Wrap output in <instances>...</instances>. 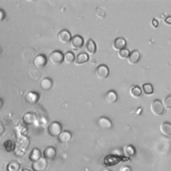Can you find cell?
<instances>
[{"label": "cell", "instance_id": "1", "mask_svg": "<svg viewBox=\"0 0 171 171\" xmlns=\"http://www.w3.org/2000/svg\"><path fill=\"white\" fill-rule=\"evenodd\" d=\"M123 160V158L117 154H110L106 155L103 158V164L105 167H113L114 165L118 164Z\"/></svg>", "mask_w": 171, "mask_h": 171}, {"label": "cell", "instance_id": "2", "mask_svg": "<svg viewBox=\"0 0 171 171\" xmlns=\"http://www.w3.org/2000/svg\"><path fill=\"white\" fill-rule=\"evenodd\" d=\"M150 110L156 116H161L164 112V108L163 102L160 100L156 99L153 101L150 104Z\"/></svg>", "mask_w": 171, "mask_h": 171}, {"label": "cell", "instance_id": "3", "mask_svg": "<svg viewBox=\"0 0 171 171\" xmlns=\"http://www.w3.org/2000/svg\"><path fill=\"white\" fill-rule=\"evenodd\" d=\"M110 74V70L108 67L105 64H100L95 70V75L99 79L103 80L108 77Z\"/></svg>", "mask_w": 171, "mask_h": 171}, {"label": "cell", "instance_id": "4", "mask_svg": "<svg viewBox=\"0 0 171 171\" xmlns=\"http://www.w3.org/2000/svg\"><path fill=\"white\" fill-rule=\"evenodd\" d=\"M49 60L53 65H60L63 62V53L59 50L53 51L49 56Z\"/></svg>", "mask_w": 171, "mask_h": 171}, {"label": "cell", "instance_id": "5", "mask_svg": "<svg viewBox=\"0 0 171 171\" xmlns=\"http://www.w3.org/2000/svg\"><path fill=\"white\" fill-rule=\"evenodd\" d=\"M48 131L52 136H58L62 132V126L58 122H53L48 126Z\"/></svg>", "mask_w": 171, "mask_h": 171}, {"label": "cell", "instance_id": "6", "mask_svg": "<svg viewBox=\"0 0 171 171\" xmlns=\"http://www.w3.org/2000/svg\"><path fill=\"white\" fill-rule=\"evenodd\" d=\"M70 47L72 49H74V50H79V49L82 48L84 44V38L80 35H76L72 38V40L70 42Z\"/></svg>", "mask_w": 171, "mask_h": 171}, {"label": "cell", "instance_id": "7", "mask_svg": "<svg viewBox=\"0 0 171 171\" xmlns=\"http://www.w3.org/2000/svg\"><path fill=\"white\" fill-rule=\"evenodd\" d=\"M47 160L44 157H41L40 159L33 162L32 164L33 170L35 171H43L47 167Z\"/></svg>", "mask_w": 171, "mask_h": 171}, {"label": "cell", "instance_id": "8", "mask_svg": "<svg viewBox=\"0 0 171 171\" xmlns=\"http://www.w3.org/2000/svg\"><path fill=\"white\" fill-rule=\"evenodd\" d=\"M126 46V41L123 38H117L112 43V48L115 51H120L123 50Z\"/></svg>", "mask_w": 171, "mask_h": 171}, {"label": "cell", "instance_id": "9", "mask_svg": "<svg viewBox=\"0 0 171 171\" xmlns=\"http://www.w3.org/2000/svg\"><path fill=\"white\" fill-rule=\"evenodd\" d=\"M71 33L67 30H62L58 34V38L59 41L63 43H69L72 40Z\"/></svg>", "mask_w": 171, "mask_h": 171}, {"label": "cell", "instance_id": "10", "mask_svg": "<svg viewBox=\"0 0 171 171\" xmlns=\"http://www.w3.org/2000/svg\"><path fill=\"white\" fill-rule=\"evenodd\" d=\"M25 99L28 104H35L38 102L40 99V95L36 92L30 91L27 93L26 95Z\"/></svg>", "mask_w": 171, "mask_h": 171}, {"label": "cell", "instance_id": "11", "mask_svg": "<svg viewBox=\"0 0 171 171\" xmlns=\"http://www.w3.org/2000/svg\"><path fill=\"white\" fill-rule=\"evenodd\" d=\"M48 62L47 58L43 54L38 55L33 60V64L38 68H42L44 67Z\"/></svg>", "mask_w": 171, "mask_h": 171}, {"label": "cell", "instance_id": "12", "mask_svg": "<svg viewBox=\"0 0 171 171\" xmlns=\"http://www.w3.org/2000/svg\"><path fill=\"white\" fill-rule=\"evenodd\" d=\"M85 50L88 55H94L96 53L97 50V46L95 42L90 39L87 41L86 44L85 46Z\"/></svg>", "mask_w": 171, "mask_h": 171}, {"label": "cell", "instance_id": "13", "mask_svg": "<svg viewBox=\"0 0 171 171\" xmlns=\"http://www.w3.org/2000/svg\"><path fill=\"white\" fill-rule=\"evenodd\" d=\"M97 123L98 125L102 129H109L112 126V121L109 118H107V117L104 116L100 117V118L98 120Z\"/></svg>", "mask_w": 171, "mask_h": 171}, {"label": "cell", "instance_id": "14", "mask_svg": "<svg viewBox=\"0 0 171 171\" xmlns=\"http://www.w3.org/2000/svg\"><path fill=\"white\" fill-rule=\"evenodd\" d=\"M140 59V53L138 50H134L132 52L129 57L127 59L128 63L130 65H134L136 63H137Z\"/></svg>", "mask_w": 171, "mask_h": 171}, {"label": "cell", "instance_id": "15", "mask_svg": "<svg viewBox=\"0 0 171 171\" xmlns=\"http://www.w3.org/2000/svg\"><path fill=\"white\" fill-rule=\"evenodd\" d=\"M38 118L35 113L32 112H27L23 116V123L26 124H32L37 121Z\"/></svg>", "mask_w": 171, "mask_h": 171}, {"label": "cell", "instance_id": "16", "mask_svg": "<svg viewBox=\"0 0 171 171\" xmlns=\"http://www.w3.org/2000/svg\"><path fill=\"white\" fill-rule=\"evenodd\" d=\"M105 100L109 104L114 103L118 100V95L114 90H109L104 96Z\"/></svg>", "mask_w": 171, "mask_h": 171}, {"label": "cell", "instance_id": "17", "mask_svg": "<svg viewBox=\"0 0 171 171\" xmlns=\"http://www.w3.org/2000/svg\"><path fill=\"white\" fill-rule=\"evenodd\" d=\"M89 60V55H88L86 53H80L75 59V64L76 65H82L86 63Z\"/></svg>", "mask_w": 171, "mask_h": 171}, {"label": "cell", "instance_id": "18", "mask_svg": "<svg viewBox=\"0 0 171 171\" xmlns=\"http://www.w3.org/2000/svg\"><path fill=\"white\" fill-rule=\"evenodd\" d=\"M43 155L45 158L52 159L54 158L56 155V150L54 147L52 146H48V147L43 151Z\"/></svg>", "mask_w": 171, "mask_h": 171}, {"label": "cell", "instance_id": "19", "mask_svg": "<svg viewBox=\"0 0 171 171\" xmlns=\"http://www.w3.org/2000/svg\"><path fill=\"white\" fill-rule=\"evenodd\" d=\"M123 152L126 157L131 158L136 154V149L132 144H128L124 146Z\"/></svg>", "mask_w": 171, "mask_h": 171}, {"label": "cell", "instance_id": "20", "mask_svg": "<svg viewBox=\"0 0 171 171\" xmlns=\"http://www.w3.org/2000/svg\"><path fill=\"white\" fill-rule=\"evenodd\" d=\"M72 137V133L70 132L68 130L62 131V133L58 136V140L61 143H67V142H69Z\"/></svg>", "mask_w": 171, "mask_h": 171}, {"label": "cell", "instance_id": "21", "mask_svg": "<svg viewBox=\"0 0 171 171\" xmlns=\"http://www.w3.org/2000/svg\"><path fill=\"white\" fill-rule=\"evenodd\" d=\"M53 86V81L49 78H45L40 82L41 88L45 91H48L52 88Z\"/></svg>", "mask_w": 171, "mask_h": 171}, {"label": "cell", "instance_id": "22", "mask_svg": "<svg viewBox=\"0 0 171 171\" xmlns=\"http://www.w3.org/2000/svg\"><path fill=\"white\" fill-rule=\"evenodd\" d=\"M160 131L163 134L170 136H171V123L168 122H164L160 125Z\"/></svg>", "mask_w": 171, "mask_h": 171}, {"label": "cell", "instance_id": "23", "mask_svg": "<svg viewBox=\"0 0 171 171\" xmlns=\"http://www.w3.org/2000/svg\"><path fill=\"white\" fill-rule=\"evenodd\" d=\"M142 89L138 86H133L130 90V94L134 98H138L142 96Z\"/></svg>", "mask_w": 171, "mask_h": 171}, {"label": "cell", "instance_id": "24", "mask_svg": "<svg viewBox=\"0 0 171 171\" xmlns=\"http://www.w3.org/2000/svg\"><path fill=\"white\" fill-rule=\"evenodd\" d=\"M142 92L147 96L152 95L154 93V88L153 86L149 83H145L142 85Z\"/></svg>", "mask_w": 171, "mask_h": 171}, {"label": "cell", "instance_id": "25", "mask_svg": "<svg viewBox=\"0 0 171 171\" xmlns=\"http://www.w3.org/2000/svg\"><path fill=\"white\" fill-rule=\"evenodd\" d=\"M41 157H42V153L40 150L37 148H33L30 155V159L32 161L35 162V161L39 160Z\"/></svg>", "mask_w": 171, "mask_h": 171}, {"label": "cell", "instance_id": "26", "mask_svg": "<svg viewBox=\"0 0 171 171\" xmlns=\"http://www.w3.org/2000/svg\"><path fill=\"white\" fill-rule=\"evenodd\" d=\"M75 55L72 52H67L64 55H63V61H64L67 64H70L75 61Z\"/></svg>", "mask_w": 171, "mask_h": 171}, {"label": "cell", "instance_id": "27", "mask_svg": "<svg viewBox=\"0 0 171 171\" xmlns=\"http://www.w3.org/2000/svg\"><path fill=\"white\" fill-rule=\"evenodd\" d=\"M4 147L8 152H12V151L15 150L16 148V144L13 143L12 140H8L4 143Z\"/></svg>", "mask_w": 171, "mask_h": 171}, {"label": "cell", "instance_id": "28", "mask_svg": "<svg viewBox=\"0 0 171 171\" xmlns=\"http://www.w3.org/2000/svg\"><path fill=\"white\" fill-rule=\"evenodd\" d=\"M20 168V164L16 160H12L8 165V171H18Z\"/></svg>", "mask_w": 171, "mask_h": 171}, {"label": "cell", "instance_id": "29", "mask_svg": "<svg viewBox=\"0 0 171 171\" xmlns=\"http://www.w3.org/2000/svg\"><path fill=\"white\" fill-rule=\"evenodd\" d=\"M130 53L128 49L124 48L123 49V50L118 52V56L121 60H127L128 59V58L129 57Z\"/></svg>", "mask_w": 171, "mask_h": 171}, {"label": "cell", "instance_id": "30", "mask_svg": "<svg viewBox=\"0 0 171 171\" xmlns=\"http://www.w3.org/2000/svg\"><path fill=\"white\" fill-rule=\"evenodd\" d=\"M164 108L167 109L171 108V95H168L165 98L163 102Z\"/></svg>", "mask_w": 171, "mask_h": 171}, {"label": "cell", "instance_id": "31", "mask_svg": "<svg viewBox=\"0 0 171 171\" xmlns=\"http://www.w3.org/2000/svg\"><path fill=\"white\" fill-rule=\"evenodd\" d=\"M151 26L154 28H157L158 27V22L156 19H153L151 21Z\"/></svg>", "mask_w": 171, "mask_h": 171}, {"label": "cell", "instance_id": "32", "mask_svg": "<svg viewBox=\"0 0 171 171\" xmlns=\"http://www.w3.org/2000/svg\"><path fill=\"white\" fill-rule=\"evenodd\" d=\"M120 171H132V170L128 166H123L120 168Z\"/></svg>", "mask_w": 171, "mask_h": 171}, {"label": "cell", "instance_id": "33", "mask_svg": "<svg viewBox=\"0 0 171 171\" xmlns=\"http://www.w3.org/2000/svg\"><path fill=\"white\" fill-rule=\"evenodd\" d=\"M164 23H167V25H171V16H167L164 19Z\"/></svg>", "mask_w": 171, "mask_h": 171}, {"label": "cell", "instance_id": "34", "mask_svg": "<svg viewBox=\"0 0 171 171\" xmlns=\"http://www.w3.org/2000/svg\"><path fill=\"white\" fill-rule=\"evenodd\" d=\"M5 16H6L5 12L2 10V9H0V22H2L3 20V19L5 18Z\"/></svg>", "mask_w": 171, "mask_h": 171}, {"label": "cell", "instance_id": "35", "mask_svg": "<svg viewBox=\"0 0 171 171\" xmlns=\"http://www.w3.org/2000/svg\"><path fill=\"white\" fill-rule=\"evenodd\" d=\"M4 132V128H3V126L0 124V135L2 134V133Z\"/></svg>", "mask_w": 171, "mask_h": 171}, {"label": "cell", "instance_id": "36", "mask_svg": "<svg viewBox=\"0 0 171 171\" xmlns=\"http://www.w3.org/2000/svg\"><path fill=\"white\" fill-rule=\"evenodd\" d=\"M22 171H33V170H32L30 168H24V169H23Z\"/></svg>", "mask_w": 171, "mask_h": 171}, {"label": "cell", "instance_id": "37", "mask_svg": "<svg viewBox=\"0 0 171 171\" xmlns=\"http://www.w3.org/2000/svg\"><path fill=\"white\" fill-rule=\"evenodd\" d=\"M2 104H3V102H2V99L0 98V108H2Z\"/></svg>", "mask_w": 171, "mask_h": 171}, {"label": "cell", "instance_id": "38", "mask_svg": "<svg viewBox=\"0 0 171 171\" xmlns=\"http://www.w3.org/2000/svg\"><path fill=\"white\" fill-rule=\"evenodd\" d=\"M103 171H110V170H108V169H105V170H104Z\"/></svg>", "mask_w": 171, "mask_h": 171}]
</instances>
